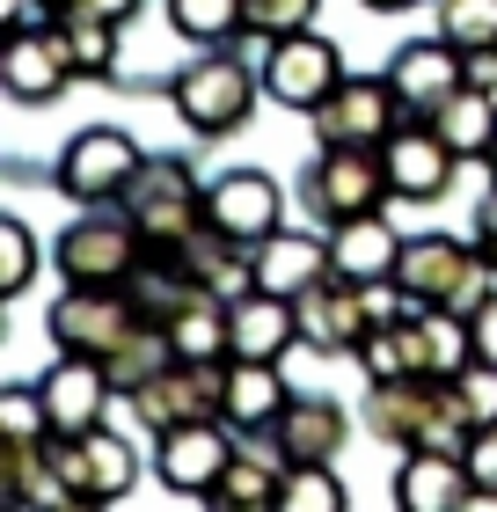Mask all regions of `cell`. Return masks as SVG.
Listing matches in <instances>:
<instances>
[{"label": "cell", "instance_id": "6da1fadb", "mask_svg": "<svg viewBox=\"0 0 497 512\" xmlns=\"http://www.w3.org/2000/svg\"><path fill=\"white\" fill-rule=\"evenodd\" d=\"M395 278L424 300V308H454V315H476L497 293V271L483 264V249H468L454 235H402Z\"/></svg>", "mask_w": 497, "mask_h": 512}, {"label": "cell", "instance_id": "7a4b0ae2", "mask_svg": "<svg viewBox=\"0 0 497 512\" xmlns=\"http://www.w3.org/2000/svg\"><path fill=\"white\" fill-rule=\"evenodd\" d=\"M117 205L132 213L147 256H169L183 235H198V227H205V191L191 183L183 161H139V176L125 183V198H117Z\"/></svg>", "mask_w": 497, "mask_h": 512}, {"label": "cell", "instance_id": "3957f363", "mask_svg": "<svg viewBox=\"0 0 497 512\" xmlns=\"http://www.w3.org/2000/svg\"><path fill=\"white\" fill-rule=\"evenodd\" d=\"M147 264V242L125 205H88V220H74L59 235V278L66 286H125Z\"/></svg>", "mask_w": 497, "mask_h": 512}, {"label": "cell", "instance_id": "277c9868", "mask_svg": "<svg viewBox=\"0 0 497 512\" xmlns=\"http://www.w3.org/2000/svg\"><path fill=\"white\" fill-rule=\"evenodd\" d=\"M44 461H52V476L66 483V498H74V505H117V498H125L132 483H139V454H132L110 425L52 432Z\"/></svg>", "mask_w": 497, "mask_h": 512}, {"label": "cell", "instance_id": "5b68a950", "mask_svg": "<svg viewBox=\"0 0 497 512\" xmlns=\"http://www.w3.org/2000/svg\"><path fill=\"white\" fill-rule=\"evenodd\" d=\"M227 374H234V359H176L161 381H147L139 395H125V403H132L139 425L161 439L176 425H198V417H227Z\"/></svg>", "mask_w": 497, "mask_h": 512}, {"label": "cell", "instance_id": "8992f818", "mask_svg": "<svg viewBox=\"0 0 497 512\" xmlns=\"http://www.w3.org/2000/svg\"><path fill=\"white\" fill-rule=\"evenodd\" d=\"M249 110H256V74L234 52H205L198 66H183V74H176V118L191 132H205V139L242 132Z\"/></svg>", "mask_w": 497, "mask_h": 512}, {"label": "cell", "instance_id": "52a82bcc", "mask_svg": "<svg viewBox=\"0 0 497 512\" xmlns=\"http://www.w3.org/2000/svg\"><path fill=\"white\" fill-rule=\"evenodd\" d=\"M44 330H52L59 352H88V359H110L117 344L139 330L125 286H66L52 300V315H44Z\"/></svg>", "mask_w": 497, "mask_h": 512}, {"label": "cell", "instance_id": "ba28073f", "mask_svg": "<svg viewBox=\"0 0 497 512\" xmlns=\"http://www.w3.org/2000/svg\"><path fill=\"white\" fill-rule=\"evenodd\" d=\"M388 191V161L381 147H322V161L307 169V205L337 227V220H359V213H381Z\"/></svg>", "mask_w": 497, "mask_h": 512}, {"label": "cell", "instance_id": "9c48e42d", "mask_svg": "<svg viewBox=\"0 0 497 512\" xmlns=\"http://www.w3.org/2000/svg\"><path fill=\"white\" fill-rule=\"evenodd\" d=\"M139 154L117 125H88L66 139V154H59V191L74 198V205H117L125 198V183L139 176Z\"/></svg>", "mask_w": 497, "mask_h": 512}, {"label": "cell", "instance_id": "30bf717a", "mask_svg": "<svg viewBox=\"0 0 497 512\" xmlns=\"http://www.w3.org/2000/svg\"><path fill=\"white\" fill-rule=\"evenodd\" d=\"M315 118V139L322 147H388V132L402 125V103H395V88L388 74L373 81V74H351L329 88V103L307 110Z\"/></svg>", "mask_w": 497, "mask_h": 512}, {"label": "cell", "instance_id": "8fae6325", "mask_svg": "<svg viewBox=\"0 0 497 512\" xmlns=\"http://www.w3.org/2000/svg\"><path fill=\"white\" fill-rule=\"evenodd\" d=\"M388 88H395L402 118H439V110L468 88V52H461L454 37L402 44V52L388 59Z\"/></svg>", "mask_w": 497, "mask_h": 512}, {"label": "cell", "instance_id": "7c38bea8", "mask_svg": "<svg viewBox=\"0 0 497 512\" xmlns=\"http://www.w3.org/2000/svg\"><path fill=\"white\" fill-rule=\"evenodd\" d=\"M381 161H388V191H395L402 205H432V198H446V183H454V161H461V154L439 139L432 118H402V125L388 132Z\"/></svg>", "mask_w": 497, "mask_h": 512}, {"label": "cell", "instance_id": "4fadbf2b", "mask_svg": "<svg viewBox=\"0 0 497 512\" xmlns=\"http://www.w3.org/2000/svg\"><path fill=\"white\" fill-rule=\"evenodd\" d=\"M74 81V59H66V44L52 22H22V30L0 37V88H8L15 103H59V88Z\"/></svg>", "mask_w": 497, "mask_h": 512}, {"label": "cell", "instance_id": "5bb4252c", "mask_svg": "<svg viewBox=\"0 0 497 512\" xmlns=\"http://www.w3.org/2000/svg\"><path fill=\"white\" fill-rule=\"evenodd\" d=\"M337 81H344V59H337V44L315 37V30L278 37L271 59H264V88H271V103H286V110L329 103V88H337Z\"/></svg>", "mask_w": 497, "mask_h": 512}, {"label": "cell", "instance_id": "9a60e30c", "mask_svg": "<svg viewBox=\"0 0 497 512\" xmlns=\"http://www.w3.org/2000/svg\"><path fill=\"white\" fill-rule=\"evenodd\" d=\"M293 315H300V344L322 352V359L366 344V293H359V278H337V271L315 278V286L293 300Z\"/></svg>", "mask_w": 497, "mask_h": 512}, {"label": "cell", "instance_id": "2e32d148", "mask_svg": "<svg viewBox=\"0 0 497 512\" xmlns=\"http://www.w3.org/2000/svg\"><path fill=\"white\" fill-rule=\"evenodd\" d=\"M227 461H234L227 417H198V425H176V432H161V447H154L161 483H169V491H183V498H212V483H220Z\"/></svg>", "mask_w": 497, "mask_h": 512}, {"label": "cell", "instance_id": "e0dca14e", "mask_svg": "<svg viewBox=\"0 0 497 512\" xmlns=\"http://www.w3.org/2000/svg\"><path fill=\"white\" fill-rule=\"evenodd\" d=\"M205 220L227 227L234 242H264L278 235V220H286V198H278V183L264 169H227L220 183H205Z\"/></svg>", "mask_w": 497, "mask_h": 512}, {"label": "cell", "instance_id": "ac0fdd59", "mask_svg": "<svg viewBox=\"0 0 497 512\" xmlns=\"http://www.w3.org/2000/svg\"><path fill=\"white\" fill-rule=\"evenodd\" d=\"M44 388V410H52V432H88V425H103V403H110V366L103 359H88V352H59L52 359V374L37 381Z\"/></svg>", "mask_w": 497, "mask_h": 512}, {"label": "cell", "instance_id": "d6986e66", "mask_svg": "<svg viewBox=\"0 0 497 512\" xmlns=\"http://www.w3.org/2000/svg\"><path fill=\"white\" fill-rule=\"evenodd\" d=\"M344 439H351V410L337 395H293V403L278 410V425H271L278 461H337Z\"/></svg>", "mask_w": 497, "mask_h": 512}, {"label": "cell", "instance_id": "ffe728a7", "mask_svg": "<svg viewBox=\"0 0 497 512\" xmlns=\"http://www.w3.org/2000/svg\"><path fill=\"white\" fill-rule=\"evenodd\" d=\"M249 264H256V286L264 293H286L300 300L315 278L337 271V249H329V235H300V227H278V235H264L249 249Z\"/></svg>", "mask_w": 497, "mask_h": 512}, {"label": "cell", "instance_id": "44dd1931", "mask_svg": "<svg viewBox=\"0 0 497 512\" xmlns=\"http://www.w3.org/2000/svg\"><path fill=\"white\" fill-rule=\"evenodd\" d=\"M468 498H476V476H468L461 454L417 447V454L395 469V505H402V512H454V505H468Z\"/></svg>", "mask_w": 497, "mask_h": 512}, {"label": "cell", "instance_id": "7402d4cb", "mask_svg": "<svg viewBox=\"0 0 497 512\" xmlns=\"http://www.w3.org/2000/svg\"><path fill=\"white\" fill-rule=\"evenodd\" d=\"M227 322H234V359H286V344H300L293 300L286 293H264V286H249L242 300H234Z\"/></svg>", "mask_w": 497, "mask_h": 512}, {"label": "cell", "instance_id": "603a6c76", "mask_svg": "<svg viewBox=\"0 0 497 512\" xmlns=\"http://www.w3.org/2000/svg\"><path fill=\"white\" fill-rule=\"evenodd\" d=\"M286 403H293V388L278 381V359H234V374H227V425L234 432H271Z\"/></svg>", "mask_w": 497, "mask_h": 512}, {"label": "cell", "instance_id": "cb8c5ba5", "mask_svg": "<svg viewBox=\"0 0 497 512\" xmlns=\"http://www.w3.org/2000/svg\"><path fill=\"white\" fill-rule=\"evenodd\" d=\"M44 22H52V30H59L66 59H74V74L103 81L110 66H117V22H110V15L81 8V0H52V15H44Z\"/></svg>", "mask_w": 497, "mask_h": 512}, {"label": "cell", "instance_id": "d4e9b609", "mask_svg": "<svg viewBox=\"0 0 497 512\" xmlns=\"http://www.w3.org/2000/svg\"><path fill=\"white\" fill-rule=\"evenodd\" d=\"M329 249H337V278H395V256H402V235L381 220V213H359V220H337V235H329Z\"/></svg>", "mask_w": 497, "mask_h": 512}, {"label": "cell", "instance_id": "484cf974", "mask_svg": "<svg viewBox=\"0 0 497 512\" xmlns=\"http://www.w3.org/2000/svg\"><path fill=\"white\" fill-rule=\"evenodd\" d=\"M432 125H439V139H446V147H454L461 161H490V147H497V96L468 81Z\"/></svg>", "mask_w": 497, "mask_h": 512}, {"label": "cell", "instance_id": "4316f807", "mask_svg": "<svg viewBox=\"0 0 497 512\" xmlns=\"http://www.w3.org/2000/svg\"><path fill=\"white\" fill-rule=\"evenodd\" d=\"M278 498H286V461H264V454H234L212 483L220 512H271Z\"/></svg>", "mask_w": 497, "mask_h": 512}, {"label": "cell", "instance_id": "83f0119b", "mask_svg": "<svg viewBox=\"0 0 497 512\" xmlns=\"http://www.w3.org/2000/svg\"><path fill=\"white\" fill-rule=\"evenodd\" d=\"M103 366H110V388H117V395H139L147 381H161V374L176 366V337H169V330H154V322H139V330L117 344Z\"/></svg>", "mask_w": 497, "mask_h": 512}, {"label": "cell", "instance_id": "f1b7e54d", "mask_svg": "<svg viewBox=\"0 0 497 512\" xmlns=\"http://www.w3.org/2000/svg\"><path fill=\"white\" fill-rule=\"evenodd\" d=\"M169 22L191 44H220L234 30H249V0H169Z\"/></svg>", "mask_w": 497, "mask_h": 512}, {"label": "cell", "instance_id": "f546056e", "mask_svg": "<svg viewBox=\"0 0 497 512\" xmlns=\"http://www.w3.org/2000/svg\"><path fill=\"white\" fill-rule=\"evenodd\" d=\"M0 447H52L44 388H0Z\"/></svg>", "mask_w": 497, "mask_h": 512}, {"label": "cell", "instance_id": "4dcf8cb0", "mask_svg": "<svg viewBox=\"0 0 497 512\" xmlns=\"http://www.w3.org/2000/svg\"><path fill=\"white\" fill-rule=\"evenodd\" d=\"M286 512H344V483L329 461H286Z\"/></svg>", "mask_w": 497, "mask_h": 512}, {"label": "cell", "instance_id": "1f68e13d", "mask_svg": "<svg viewBox=\"0 0 497 512\" xmlns=\"http://www.w3.org/2000/svg\"><path fill=\"white\" fill-rule=\"evenodd\" d=\"M439 37H454L461 52L497 44V0H439Z\"/></svg>", "mask_w": 497, "mask_h": 512}, {"label": "cell", "instance_id": "d6a6232c", "mask_svg": "<svg viewBox=\"0 0 497 512\" xmlns=\"http://www.w3.org/2000/svg\"><path fill=\"white\" fill-rule=\"evenodd\" d=\"M315 8H322V0H249V30L264 44H278L293 30H315Z\"/></svg>", "mask_w": 497, "mask_h": 512}, {"label": "cell", "instance_id": "836d02e7", "mask_svg": "<svg viewBox=\"0 0 497 512\" xmlns=\"http://www.w3.org/2000/svg\"><path fill=\"white\" fill-rule=\"evenodd\" d=\"M37 278V235L22 220H0V293H22Z\"/></svg>", "mask_w": 497, "mask_h": 512}, {"label": "cell", "instance_id": "e575fe53", "mask_svg": "<svg viewBox=\"0 0 497 512\" xmlns=\"http://www.w3.org/2000/svg\"><path fill=\"white\" fill-rule=\"evenodd\" d=\"M454 395H461V410H468V425H497V366L490 359H476V366H468V374L454 381Z\"/></svg>", "mask_w": 497, "mask_h": 512}, {"label": "cell", "instance_id": "d590c367", "mask_svg": "<svg viewBox=\"0 0 497 512\" xmlns=\"http://www.w3.org/2000/svg\"><path fill=\"white\" fill-rule=\"evenodd\" d=\"M468 476H476V498H497V425H483L476 439H468Z\"/></svg>", "mask_w": 497, "mask_h": 512}, {"label": "cell", "instance_id": "8d00e7d4", "mask_svg": "<svg viewBox=\"0 0 497 512\" xmlns=\"http://www.w3.org/2000/svg\"><path fill=\"white\" fill-rule=\"evenodd\" d=\"M468 330H476V359H490V366H497V293L483 300L476 315H468Z\"/></svg>", "mask_w": 497, "mask_h": 512}, {"label": "cell", "instance_id": "74e56055", "mask_svg": "<svg viewBox=\"0 0 497 512\" xmlns=\"http://www.w3.org/2000/svg\"><path fill=\"white\" fill-rule=\"evenodd\" d=\"M476 249H483V264L497 271V191L483 198V213H476Z\"/></svg>", "mask_w": 497, "mask_h": 512}, {"label": "cell", "instance_id": "f35d334b", "mask_svg": "<svg viewBox=\"0 0 497 512\" xmlns=\"http://www.w3.org/2000/svg\"><path fill=\"white\" fill-rule=\"evenodd\" d=\"M468 81H476V88H490V96H497V44H483V52H468Z\"/></svg>", "mask_w": 497, "mask_h": 512}, {"label": "cell", "instance_id": "ab89813d", "mask_svg": "<svg viewBox=\"0 0 497 512\" xmlns=\"http://www.w3.org/2000/svg\"><path fill=\"white\" fill-rule=\"evenodd\" d=\"M81 8H96V15H110V22H132L139 0H81Z\"/></svg>", "mask_w": 497, "mask_h": 512}, {"label": "cell", "instance_id": "60d3db41", "mask_svg": "<svg viewBox=\"0 0 497 512\" xmlns=\"http://www.w3.org/2000/svg\"><path fill=\"white\" fill-rule=\"evenodd\" d=\"M366 8H381V15H402V8H417V0H366Z\"/></svg>", "mask_w": 497, "mask_h": 512}, {"label": "cell", "instance_id": "b9f144b4", "mask_svg": "<svg viewBox=\"0 0 497 512\" xmlns=\"http://www.w3.org/2000/svg\"><path fill=\"white\" fill-rule=\"evenodd\" d=\"M490 176H497V147H490Z\"/></svg>", "mask_w": 497, "mask_h": 512}]
</instances>
